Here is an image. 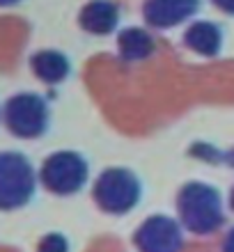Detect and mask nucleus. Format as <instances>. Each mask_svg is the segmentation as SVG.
Masks as SVG:
<instances>
[{"label": "nucleus", "mask_w": 234, "mask_h": 252, "mask_svg": "<svg viewBox=\"0 0 234 252\" xmlns=\"http://www.w3.org/2000/svg\"><path fill=\"white\" fill-rule=\"evenodd\" d=\"M156 51V41L149 30L138 26L124 28L117 34V53L122 62H140L147 60L149 55Z\"/></svg>", "instance_id": "nucleus-11"}, {"label": "nucleus", "mask_w": 234, "mask_h": 252, "mask_svg": "<svg viewBox=\"0 0 234 252\" xmlns=\"http://www.w3.org/2000/svg\"><path fill=\"white\" fill-rule=\"evenodd\" d=\"M202 0H145L142 2V19L149 28L170 30L200 12Z\"/></svg>", "instance_id": "nucleus-7"}, {"label": "nucleus", "mask_w": 234, "mask_h": 252, "mask_svg": "<svg viewBox=\"0 0 234 252\" xmlns=\"http://www.w3.org/2000/svg\"><path fill=\"white\" fill-rule=\"evenodd\" d=\"M134 243L140 252H181L184 248L181 222L163 213L149 216L138 225Z\"/></svg>", "instance_id": "nucleus-6"}, {"label": "nucleus", "mask_w": 234, "mask_h": 252, "mask_svg": "<svg viewBox=\"0 0 234 252\" xmlns=\"http://www.w3.org/2000/svg\"><path fill=\"white\" fill-rule=\"evenodd\" d=\"M37 252H69V241L62 234L51 232L37 243Z\"/></svg>", "instance_id": "nucleus-12"}, {"label": "nucleus", "mask_w": 234, "mask_h": 252, "mask_svg": "<svg viewBox=\"0 0 234 252\" xmlns=\"http://www.w3.org/2000/svg\"><path fill=\"white\" fill-rule=\"evenodd\" d=\"M37 184L39 172L26 154L0 152V211H16L30 204Z\"/></svg>", "instance_id": "nucleus-2"}, {"label": "nucleus", "mask_w": 234, "mask_h": 252, "mask_svg": "<svg viewBox=\"0 0 234 252\" xmlns=\"http://www.w3.org/2000/svg\"><path fill=\"white\" fill-rule=\"evenodd\" d=\"M23 0H0V9H5V7H16L21 5Z\"/></svg>", "instance_id": "nucleus-15"}, {"label": "nucleus", "mask_w": 234, "mask_h": 252, "mask_svg": "<svg viewBox=\"0 0 234 252\" xmlns=\"http://www.w3.org/2000/svg\"><path fill=\"white\" fill-rule=\"evenodd\" d=\"M120 5L115 0H90L80 7L78 12V26L87 34L94 37H106L115 32L120 26Z\"/></svg>", "instance_id": "nucleus-8"}, {"label": "nucleus", "mask_w": 234, "mask_h": 252, "mask_svg": "<svg viewBox=\"0 0 234 252\" xmlns=\"http://www.w3.org/2000/svg\"><path fill=\"white\" fill-rule=\"evenodd\" d=\"M2 122H5L7 131L21 140L41 138L51 126L48 101L34 92L14 94L2 108Z\"/></svg>", "instance_id": "nucleus-4"}, {"label": "nucleus", "mask_w": 234, "mask_h": 252, "mask_svg": "<svg viewBox=\"0 0 234 252\" xmlns=\"http://www.w3.org/2000/svg\"><path fill=\"white\" fill-rule=\"evenodd\" d=\"M223 160H225L228 165H232V167H234V147H232V149H230L228 154H225V156H223Z\"/></svg>", "instance_id": "nucleus-16"}, {"label": "nucleus", "mask_w": 234, "mask_h": 252, "mask_svg": "<svg viewBox=\"0 0 234 252\" xmlns=\"http://www.w3.org/2000/svg\"><path fill=\"white\" fill-rule=\"evenodd\" d=\"M87 179H90L87 158L71 149L51 154L39 167V181L44 184V188L60 197L80 192L85 188Z\"/></svg>", "instance_id": "nucleus-5"}, {"label": "nucleus", "mask_w": 234, "mask_h": 252, "mask_svg": "<svg viewBox=\"0 0 234 252\" xmlns=\"http://www.w3.org/2000/svg\"><path fill=\"white\" fill-rule=\"evenodd\" d=\"M214 7H218L223 14H228V16H234V0H211Z\"/></svg>", "instance_id": "nucleus-13"}, {"label": "nucleus", "mask_w": 234, "mask_h": 252, "mask_svg": "<svg viewBox=\"0 0 234 252\" xmlns=\"http://www.w3.org/2000/svg\"><path fill=\"white\" fill-rule=\"evenodd\" d=\"M142 197V184L138 174L127 167H108L97 177L92 199L103 213L124 216L134 211Z\"/></svg>", "instance_id": "nucleus-3"}, {"label": "nucleus", "mask_w": 234, "mask_h": 252, "mask_svg": "<svg viewBox=\"0 0 234 252\" xmlns=\"http://www.w3.org/2000/svg\"><path fill=\"white\" fill-rule=\"evenodd\" d=\"M184 44L195 55L216 58L223 51V30L214 21H195L184 32Z\"/></svg>", "instance_id": "nucleus-10"}, {"label": "nucleus", "mask_w": 234, "mask_h": 252, "mask_svg": "<svg viewBox=\"0 0 234 252\" xmlns=\"http://www.w3.org/2000/svg\"><path fill=\"white\" fill-rule=\"evenodd\" d=\"M230 206H232V211H234V186H232V192H230Z\"/></svg>", "instance_id": "nucleus-17"}, {"label": "nucleus", "mask_w": 234, "mask_h": 252, "mask_svg": "<svg viewBox=\"0 0 234 252\" xmlns=\"http://www.w3.org/2000/svg\"><path fill=\"white\" fill-rule=\"evenodd\" d=\"M177 216L184 229L209 236L218 232L225 222L223 199L218 188L204 181H188L177 192Z\"/></svg>", "instance_id": "nucleus-1"}, {"label": "nucleus", "mask_w": 234, "mask_h": 252, "mask_svg": "<svg viewBox=\"0 0 234 252\" xmlns=\"http://www.w3.org/2000/svg\"><path fill=\"white\" fill-rule=\"evenodd\" d=\"M0 115H2V113H0Z\"/></svg>", "instance_id": "nucleus-18"}, {"label": "nucleus", "mask_w": 234, "mask_h": 252, "mask_svg": "<svg viewBox=\"0 0 234 252\" xmlns=\"http://www.w3.org/2000/svg\"><path fill=\"white\" fill-rule=\"evenodd\" d=\"M223 252H234V227L225 234V239H223Z\"/></svg>", "instance_id": "nucleus-14"}, {"label": "nucleus", "mask_w": 234, "mask_h": 252, "mask_svg": "<svg viewBox=\"0 0 234 252\" xmlns=\"http://www.w3.org/2000/svg\"><path fill=\"white\" fill-rule=\"evenodd\" d=\"M30 71L46 85H60L71 76V62L55 48H44L30 58Z\"/></svg>", "instance_id": "nucleus-9"}]
</instances>
